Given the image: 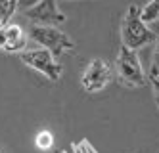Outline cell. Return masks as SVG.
I'll use <instances>...</instances> for the list:
<instances>
[{
	"label": "cell",
	"mask_w": 159,
	"mask_h": 153,
	"mask_svg": "<svg viewBox=\"0 0 159 153\" xmlns=\"http://www.w3.org/2000/svg\"><path fill=\"white\" fill-rule=\"evenodd\" d=\"M157 34L148 29V25L140 17V8L136 4H130L127 8V14L123 17V27H121V42L129 50H140L146 46L153 44Z\"/></svg>",
	"instance_id": "obj_1"
},
{
	"label": "cell",
	"mask_w": 159,
	"mask_h": 153,
	"mask_svg": "<svg viewBox=\"0 0 159 153\" xmlns=\"http://www.w3.org/2000/svg\"><path fill=\"white\" fill-rule=\"evenodd\" d=\"M115 71H117L119 82L127 88H142L146 84V75L142 71L138 54L134 50L121 46L117 60H115Z\"/></svg>",
	"instance_id": "obj_2"
},
{
	"label": "cell",
	"mask_w": 159,
	"mask_h": 153,
	"mask_svg": "<svg viewBox=\"0 0 159 153\" xmlns=\"http://www.w3.org/2000/svg\"><path fill=\"white\" fill-rule=\"evenodd\" d=\"M31 38L37 44H40L44 50H48L56 60L67 52H71L75 48V42L67 37L63 31H60L58 27H42V25H31Z\"/></svg>",
	"instance_id": "obj_3"
},
{
	"label": "cell",
	"mask_w": 159,
	"mask_h": 153,
	"mask_svg": "<svg viewBox=\"0 0 159 153\" xmlns=\"http://www.w3.org/2000/svg\"><path fill=\"white\" fill-rule=\"evenodd\" d=\"M21 61H23L27 67L35 69V71L42 73L46 79H50L52 82H58L63 75V67L61 63L56 60V57L44 48H39V50H23L19 54Z\"/></svg>",
	"instance_id": "obj_4"
},
{
	"label": "cell",
	"mask_w": 159,
	"mask_h": 153,
	"mask_svg": "<svg viewBox=\"0 0 159 153\" xmlns=\"http://www.w3.org/2000/svg\"><path fill=\"white\" fill-rule=\"evenodd\" d=\"M23 14L33 25H42V27H58L67 19L65 14L58 10V0H40L37 6H33Z\"/></svg>",
	"instance_id": "obj_5"
},
{
	"label": "cell",
	"mask_w": 159,
	"mask_h": 153,
	"mask_svg": "<svg viewBox=\"0 0 159 153\" xmlns=\"http://www.w3.org/2000/svg\"><path fill=\"white\" fill-rule=\"evenodd\" d=\"M109 82H111V67L100 57H96V60L88 63V67L83 73V79H81V84L88 94L102 92Z\"/></svg>",
	"instance_id": "obj_6"
},
{
	"label": "cell",
	"mask_w": 159,
	"mask_h": 153,
	"mask_svg": "<svg viewBox=\"0 0 159 153\" xmlns=\"http://www.w3.org/2000/svg\"><path fill=\"white\" fill-rule=\"evenodd\" d=\"M27 46V37L25 33L21 31L19 25H8L6 27V46H4V52L10 54H16V52H23V48Z\"/></svg>",
	"instance_id": "obj_7"
},
{
	"label": "cell",
	"mask_w": 159,
	"mask_h": 153,
	"mask_svg": "<svg viewBox=\"0 0 159 153\" xmlns=\"http://www.w3.org/2000/svg\"><path fill=\"white\" fill-rule=\"evenodd\" d=\"M17 11V0H0V29H6Z\"/></svg>",
	"instance_id": "obj_8"
},
{
	"label": "cell",
	"mask_w": 159,
	"mask_h": 153,
	"mask_svg": "<svg viewBox=\"0 0 159 153\" xmlns=\"http://www.w3.org/2000/svg\"><path fill=\"white\" fill-rule=\"evenodd\" d=\"M140 17L144 23H152L159 17V0H150L144 8H140Z\"/></svg>",
	"instance_id": "obj_9"
},
{
	"label": "cell",
	"mask_w": 159,
	"mask_h": 153,
	"mask_svg": "<svg viewBox=\"0 0 159 153\" xmlns=\"http://www.w3.org/2000/svg\"><path fill=\"white\" fill-rule=\"evenodd\" d=\"M35 144H37L39 149H50V147L54 146V136H52V132L40 130V132L37 134V138H35Z\"/></svg>",
	"instance_id": "obj_10"
},
{
	"label": "cell",
	"mask_w": 159,
	"mask_h": 153,
	"mask_svg": "<svg viewBox=\"0 0 159 153\" xmlns=\"http://www.w3.org/2000/svg\"><path fill=\"white\" fill-rule=\"evenodd\" d=\"M150 79H159V37L155 38V48H153L152 65H150Z\"/></svg>",
	"instance_id": "obj_11"
},
{
	"label": "cell",
	"mask_w": 159,
	"mask_h": 153,
	"mask_svg": "<svg viewBox=\"0 0 159 153\" xmlns=\"http://www.w3.org/2000/svg\"><path fill=\"white\" fill-rule=\"evenodd\" d=\"M39 2H40V0H17V10L27 11V10H31L33 6H37Z\"/></svg>",
	"instance_id": "obj_12"
},
{
	"label": "cell",
	"mask_w": 159,
	"mask_h": 153,
	"mask_svg": "<svg viewBox=\"0 0 159 153\" xmlns=\"http://www.w3.org/2000/svg\"><path fill=\"white\" fill-rule=\"evenodd\" d=\"M150 84H152V92H153V101L159 109V79H150Z\"/></svg>",
	"instance_id": "obj_13"
},
{
	"label": "cell",
	"mask_w": 159,
	"mask_h": 153,
	"mask_svg": "<svg viewBox=\"0 0 159 153\" xmlns=\"http://www.w3.org/2000/svg\"><path fill=\"white\" fill-rule=\"evenodd\" d=\"M65 153H86V151H84V147H83V144H81V146H71Z\"/></svg>",
	"instance_id": "obj_14"
},
{
	"label": "cell",
	"mask_w": 159,
	"mask_h": 153,
	"mask_svg": "<svg viewBox=\"0 0 159 153\" xmlns=\"http://www.w3.org/2000/svg\"><path fill=\"white\" fill-rule=\"evenodd\" d=\"M6 46V29H0V50H4Z\"/></svg>",
	"instance_id": "obj_15"
},
{
	"label": "cell",
	"mask_w": 159,
	"mask_h": 153,
	"mask_svg": "<svg viewBox=\"0 0 159 153\" xmlns=\"http://www.w3.org/2000/svg\"><path fill=\"white\" fill-rule=\"evenodd\" d=\"M83 147H84V151H86V153H98V151H96L92 146H90L88 142H83Z\"/></svg>",
	"instance_id": "obj_16"
},
{
	"label": "cell",
	"mask_w": 159,
	"mask_h": 153,
	"mask_svg": "<svg viewBox=\"0 0 159 153\" xmlns=\"http://www.w3.org/2000/svg\"><path fill=\"white\" fill-rule=\"evenodd\" d=\"M58 2H60V0H58Z\"/></svg>",
	"instance_id": "obj_17"
}]
</instances>
